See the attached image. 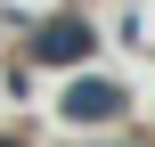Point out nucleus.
<instances>
[{
  "label": "nucleus",
  "mask_w": 155,
  "mask_h": 147,
  "mask_svg": "<svg viewBox=\"0 0 155 147\" xmlns=\"http://www.w3.org/2000/svg\"><path fill=\"white\" fill-rule=\"evenodd\" d=\"M65 115L74 123H106V115H123V90L114 82H74L65 90Z\"/></svg>",
  "instance_id": "1"
},
{
  "label": "nucleus",
  "mask_w": 155,
  "mask_h": 147,
  "mask_svg": "<svg viewBox=\"0 0 155 147\" xmlns=\"http://www.w3.org/2000/svg\"><path fill=\"white\" fill-rule=\"evenodd\" d=\"M33 49H41L49 65H74V57H90V25H74V16H57V25H49V33L33 41Z\"/></svg>",
  "instance_id": "2"
},
{
  "label": "nucleus",
  "mask_w": 155,
  "mask_h": 147,
  "mask_svg": "<svg viewBox=\"0 0 155 147\" xmlns=\"http://www.w3.org/2000/svg\"><path fill=\"white\" fill-rule=\"evenodd\" d=\"M0 147H16V139H0Z\"/></svg>",
  "instance_id": "3"
}]
</instances>
